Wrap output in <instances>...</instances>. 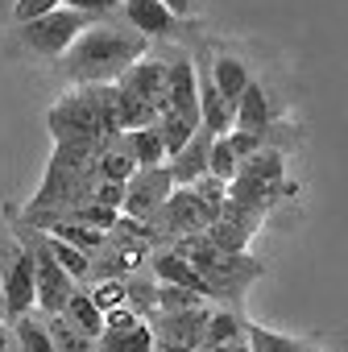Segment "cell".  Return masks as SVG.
<instances>
[{"label":"cell","instance_id":"obj_28","mask_svg":"<svg viewBox=\"0 0 348 352\" xmlns=\"http://www.w3.org/2000/svg\"><path fill=\"white\" fill-rule=\"evenodd\" d=\"M208 298H199V294H191V290H183V286H157V298H153V311H195V307H204Z\"/></svg>","mask_w":348,"mask_h":352},{"label":"cell","instance_id":"obj_29","mask_svg":"<svg viewBox=\"0 0 348 352\" xmlns=\"http://www.w3.org/2000/svg\"><path fill=\"white\" fill-rule=\"evenodd\" d=\"M91 290V298H96V307L108 315V311H116V307H129V286H124V278H116V282H100V286H87Z\"/></svg>","mask_w":348,"mask_h":352},{"label":"cell","instance_id":"obj_31","mask_svg":"<svg viewBox=\"0 0 348 352\" xmlns=\"http://www.w3.org/2000/svg\"><path fill=\"white\" fill-rule=\"evenodd\" d=\"M120 5L124 0H63V9H75V13H87L96 21H108V17H120Z\"/></svg>","mask_w":348,"mask_h":352},{"label":"cell","instance_id":"obj_13","mask_svg":"<svg viewBox=\"0 0 348 352\" xmlns=\"http://www.w3.org/2000/svg\"><path fill=\"white\" fill-rule=\"evenodd\" d=\"M149 270H153L166 286H183V290H191V294H199V298H216L212 286H208V278H204L187 257H179V253H153V257H149Z\"/></svg>","mask_w":348,"mask_h":352},{"label":"cell","instance_id":"obj_9","mask_svg":"<svg viewBox=\"0 0 348 352\" xmlns=\"http://www.w3.org/2000/svg\"><path fill=\"white\" fill-rule=\"evenodd\" d=\"M166 108L199 124V75H195V58L166 63Z\"/></svg>","mask_w":348,"mask_h":352},{"label":"cell","instance_id":"obj_24","mask_svg":"<svg viewBox=\"0 0 348 352\" xmlns=\"http://www.w3.org/2000/svg\"><path fill=\"white\" fill-rule=\"evenodd\" d=\"M46 327H50L54 352H96V340H91V336H83L67 315H46Z\"/></svg>","mask_w":348,"mask_h":352},{"label":"cell","instance_id":"obj_15","mask_svg":"<svg viewBox=\"0 0 348 352\" xmlns=\"http://www.w3.org/2000/svg\"><path fill=\"white\" fill-rule=\"evenodd\" d=\"M137 166H166V145H162V133H157V124H149V129H129V133H120V137H112Z\"/></svg>","mask_w":348,"mask_h":352},{"label":"cell","instance_id":"obj_4","mask_svg":"<svg viewBox=\"0 0 348 352\" xmlns=\"http://www.w3.org/2000/svg\"><path fill=\"white\" fill-rule=\"evenodd\" d=\"M91 25H100V21L87 17V13H75V9H58V13H50V17H42V21L17 25V38H21V46H25L30 54H38V58H63Z\"/></svg>","mask_w":348,"mask_h":352},{"label":"cell","instance_id":"obj_27","mask_svg":"<svg viewBox=\"0 0 348 352\" xmlns=\"http://www.w3.org/2000/svg\"><path fill=\"white\" fill-rule=\"evenodd\" d=\"M208 174H216L220 183H232L237 174H241V157L232 153L228 137H216V141H212V162H208Z\"/></svg>","mask_w":348,"mask_h":352},{"label":"cell","instance_id":"obj_8","mask_svg":"<svg viewBox=\"0 0 348 352\" xmlns=\"http://www.w3.org/2000/svg\"><path fill=\"white\" fill-rule=\"evenodd\" d=\"M120 17L137 30V34H145L149 42H174L183 34V17H174L162 0H124L120 5Z\"/></svg>","mask_w":348,"mask_h":352},{"label":"cell","instance_id":"obj_34","mask_svg":"<svg viewBox=\"0 0 348 352\" xmlns=\"http://www.w3.org/2000/svg\"><path fill=\"white\" fill-rule=\"evenodd\" d=\"M0 352H13V323L0 319Z\"/></svg>","mask_w":348,"mask_h":352},{"label":"cell","instance_id":"obj_10","mask_svg":"<svg viewBox=\"0 0 348 352\" xmlns=\"http://www.w3.org/2000/svg\"><path fill=\"white\" fill-rule=\"evenodd\" d=\"M120 91H129V96H137L141 104H149L153 112H162L166 108V63L162 58H141V63H133L124 75H120V83H116Z\"/></svg>","mask_w":348,"mask_h":352},{"label":"cell","instance_id":"obj_22","mask_svg":"<svg viewBox=\"0 0 348 352\" xmlns=\"http://www.w3.org/2000/svg\"><path fill=\"white\" fill-rule=\"evenodd\" d=\"M137 170H141V166H137V162H133L116 141L96 157V174H100V183H124V187H129V179H133Z\"/></svg>","mask_w":348,"mask_h":352},{"label":"cell","instance_id":"obj_30","mask_svg":"<svg viewBox=\"0 0 348 352\" xmlns=\"http://www.w3.org/2000/svg\"><path fill=\"white\" fill-rule=\"evenodd\" d=\"M58 9H63V0H13V21L30 25V21H42V17H50Z\"/></svg>","mask_w":348,"mask_h":352},{"label":"cell","instance_id":"obj_36","mask_svg":"<svg viewBox=\"0 0 348 352\" xmlns=\"http://www.w3.org/2000/svg\"><path fill=\"white\" fill-rule=\"evenodd\" d=\"M157 352H199V348H179V344H157Z\"/></svg>","mask_w":348,"mask_h":352},{"label":"cell","instance_id":"obj_6","mask_svg":"<svg viewBox=\"0 0 348 352\" xmlns=\"http://www.w3.org/2000/svg\"><path fill=\"white\" fill-rule=\"evenodd\" d=\"M179 191L174 187V179H170V170L166 166H141L133 179H129V187H124V216H133V220H157V212L166 208V199Z\"/></svg>","mask_w":348,"mask_h":352},{"label":"cell","instance_id":"obj_35","mask_svg":"<svg viewBox=\"0 0 348 352\" xmlns=\"http://www.w3.org/2000/svg\"><path fill=\"white\" fill-rule=\"evenodd\" d=\"M212 352H253V348L241 340V344H224V348H212Z\"/></svg>","mask_w":348,"mask_h":352},{"label":"cell","instance_id":"obj_19","mask_svg":"<svg viewBox=\"0 0 348 352\" xmlns=\"http://www.w3.org/2000/svg\"><path fill=\"white\" fill-rule=\"evenodd\" d=\"M241 174H249V179H257V183H265V187H282L286 183V157L278 153V149H257L253 157H245L241 162Z\"/></svg>","mask_w":348,"mask_h":352},{"label":"cell","instance_id":"obj_33","mask_svg":"<svg viewBox=\"0 0 348 352\" xmlns=\"http://www.w3.org/2000/svg\"><path fill=\"white\" fill-rule=\"evenodd\" d=\"M162 5H166V9H170L174 17H183V21H187V17L195 13V0H162Z\"/></svg>","mask_w":348,"mask_h":352},{"label":"cell","instance_id":"obj_23","mask_svg":"<svg viewBox=\"0 0 348 352\" xmlns=\"http://www.w3.org/2000/svg\"><path fill=\"white\" fill-rule=\"evenodd\" d=\"M241 340H245V319H237L232 311H212L208 336H204V352L224 348V344H241Z\"/></svg>","mask_w":348,"mask_h":352},{"label":"cell","instance_id":"obj_2","mask_svg":"<svg viewBox=\"0 0 348 352\" xmlns=\"http://www.w3.org/2000/svg\"><path fill=\"white\" fill-rule=\"evenodd\" d=\"M50 137L54 145H108V129H104V112H100V87H79L71 96H63L50 112H46Z\"/></svg>","mask_w":348,"mask_h":352},{"label":"cell","instance_id":"obj_17","mask_svg":"<svg viewBox=\"0 0 348 352\" xmlns=\"http://www.w3.org/2000/svg\"><path fill=\"white\" fill-rule=\"evenodd\" d=\"M96 352H157V336H153V327L141 319V323L129 327V331H104V336L96 340Z\"/></svg>","mask_w":348,"mask_h":352},{"label":"cell","instance_id":"obj_3","mask_svg":"<svg viewBox=\"0 0 348 352\" xmlns=\"http://www.w3.org/2000/svg\"><path fill=\"white\" fill-rule=\"evenodd\" d=\"M17 236L30 245V253H34V270H38V311L42 315H63L67 311V302H71V294L79 290L75 286V278L58 265V257H54V245H50V232H42V228H17Z\"/></svg>","mask_w":348,"mask_h":352},{"label":"cell","instance_id":"obj_1","mask_svg":"<svg viewBox=\"0 0 348 352\" xmlns=\"http://www.w3.org/2000/svg\"><path fill=\"white\" fill-rule=\"evenodd\" d=\"M149 50V38L137 34L124 17H108L100 25H91L67 54H63V75L79 87H104V83H120V75L141 63Z\"/></svg>","mask_w":348,"mask_h":352},{"label":"cell","instance_id":"obj_21","mask_svg":"<svg viewBox=\"0 0 348 352\" xmlns=\"http://www.w3.org/2000/svg\"><path fill=\"white\" fill-rule=\"evenodd\" d=\"M13 340L21 352H54V340H50V327H46V315H21L13 323Z\"/></svg>","mask_w":348,"mask_h":352},{"label":"cell","instance_id":"obj_7","mask_svg":"<svg viewBox=\"0 0 348 352\" xmlns=\"http://www.w3.org/2000/svg\"><path fill=\"white\" fill-rule=\"evenodd\" d=\"M208 319H212L208 307H195V311H153L149 327H153L157 344H179V348H199L204 352Z\"/></svg>","mask_w":348,"mask_h":352},{"label":"cell","instance_id":"obj_14","mask_svg":"<svg viewBox=\"0 0 348 352\" xmlns=\"http://www.w3.org/2000/svg\"><path fill=\"white\" fill-rule=\"evenodd\" d=\"M270 124H274V112H270V96H265V87L253 79L249 87H245V96H241V104H237V133H257V137H265L270 133Z\"/></svg>","mask_w":348,"mask_h":352},{"label":"cell","instance_id":"obj_5","mask_svg":"<svg viewBox=\"0 0 348 352\" xmlns=\"http://www.w3.org/2000/svg\"><path fill=\"white\" fill-rule=\"evenodd\" d=\"M0 290H5V319L9 323L38 311V270H34V253L25 241H17L13 249L0 253Z\"/></svg>","mask_w":348,"mask_h":352},{"label":"cell","instance_id":"obj_12","mask_svg":"<svg viewBox=\"0 0 348 352\" xmlns=\"http://www.w3.org/2000/svg\"><path fill=\"white\" fill-rule=\"evenodd\" d=\"M212 133L208 129H199L179 153H174L170 162H166V170H170V179H174V187H195L204 174H208V162H212Z\"/></svg>","mask_w":348,"mask_h":352},{"label":"cell","instance_id":"obj_16","mask_svg":"<svg viewBox=\"0 0 348 352\" xmlns=\"http://www.w3.org/2000/svg\"><path fill=\"white\" fill-rule=\"evenodd\" d=\"M212 79H216V87H220V96L237 108L241 104V96H245V87L253 83V75H249V67L241 63V58H232V54H212Z\"/></svg>","mask_w":348,"mask_h":352},{"label":"cell","instance_id":"obj_18","mask_svg":"<svg viewBox=\"0 0 348 352\" xmlns=\"http://www.w3.org/2000/svg\"><path fill=\"white\" fill-rule=\"evenodd\" d=\"M83 336H91V340H100L104 336V311L96 307V298H91V290L87 286H79L75 294H71V302H67V311H63Z\"/></svg>","mask_w":348,"mask_h":352},{"label":"cell","instance_id":"obj_20","mask_svg":"<svg viewBox=\"0 0 348 352\" xmlns=\"http://www.w3.org/2000/svg\"><path fill=\"white\" fill-rule=\"evenodd\" d=\"M199 129H204V124H195V120H187V116H179V112L162 108V116H157V133H162V145H166V162L179 153V149H183Z\"/></svg>","mask_w":348,"mask_h":352},{"label":"cell","instance_id":"obj_37","mask_svg":"<svg viewBox=\"0 0 348 352\" xmlns=\"http://www.w3.org/2000/svg\"><path fill=\"white\" fill-rule=\"evenodd\" d=\"M0 319H5V290H0Z\"/></svg>","mask_w":348,"mask_h":352},{"label":"cell","instance_id":"obj_32","mask_svg":"<svg viewBox=\"0 0 348 352\" xmlns=\"http://www.w3.org/2000/svg\"><path fill=\"white\" fill-rule=\"evenodd\" d=\"M91 204H104V208L124 212V183H96L91 187Z\"/></svg>","mask_w":348,"mask_h":352},{"label":"cell","instance_id":"obj_25","mask_svg":"<svg viewBox=\"0 0 348 352\" xmlns=\"http://www.w3.org/2000/svg\"><path fill=\"white\" fill-rule=\"evenodd\" d=\"M245 344H249L253 352H307L303 340H294V336H286V331H270V327H261V323H245Z\"/></svg>","mask_w":348,"mask_h":352},{"label":"cell","instance_id":"obj_11","mask_svg":"<svg viewBox=\"0 0 348 352\" xmlns=\"http://www.w3.org/2000/svg\"><path fill=\"white\" fill-rule=\"evenodd\" d=\"M157 224H166V232H208L212 212L199 204V195L191 187H179L157 212Z\"/></svg>","mask_w":348,"mask_h":352},{"label":"cell","instance_id":"obj_26","mask_svg":"<svg viewBox=\"0 0 348 352\" xmlns=\"http://www.w3.org/2000/svg\"><path fill=\"white\" fill-rule=\"evenodd\" d=\"M50 245H54V257H58V265L75 278V286H91V257L87 253H79L75 245H67V241H58V236H50Z\"/></svg>","mask_w":348,"mask_h":352}]
</instances>
